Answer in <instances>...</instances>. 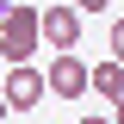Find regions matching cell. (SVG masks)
Listing matches in <instances>:
<instances>
[{
	"label": "cell",
	"mask_w": 124,
	"mask_h": 124,
	"mask_svg": "<svg viewBox=\"0 0 124 124\" xmlns=\"http://www.w3.org/2000/svg\"><path fill=\"white\" fill-rule=\"evenodd\" d=\"M37 44H44V6L13 0V6L0 13V56H6V62H31Z\"/></svg>",
	"instance_id": "1"
},
{
	"label": "cell",
	"mask_w": 124,
	"mask_h": 124,
	"mask_svg": "<svg viewBox=\"0 0 124 124\" xmlns=\"http://www.w3.org/2000/svg\"><path fill=\"white\" fill-rule=\"evenodd\" d=\"M6 106L13 112H31V106H44L50 99V81H44V68H31V62H13V75H6Z\"/></svg>",
	"instance_id": "2"
},
{
	"label": "cell",
	"mask_w": 124,
	"mask_h": 124,
	"mask_svg": "<svg viewBox=\"0 0 124 124\" xmlns=\"http://www.w3.org/2000/svg\"><path fill=\"white\" fill-rule=\"evenodd\" d=\"M87 75H93V68L75 56V50H56V62L44 68V81H50L56 99H81V93H87Z\"/></svg>",
	"instance_id": "3"
},
{
	"label": "cell",
	"mask_w": 124,
	"mask_h": 124,
	"mask_svg": "<svg viewBox=\"0 0 124 124\" xmlns=\"http://www.w3.org/2000/svg\"><path fill=\"white\" fill-rule=\"evenodd\" d=\"M44 44L50 50H75L81 44V6L75 0H50L44 6Z\"/></svg>",
	"instance_id": "4"
},
{
	"label": "cell",
	"mask_w": 124,
	"mask_h": 124,
	"mask_svg": "<svg viewBox=\"0 0 124 124\" xmlns=\"http://www.w3.org/2000/svg\"><path fill=\"white\" fill-rule=\"evenodd\" d=\"M87 93H99V99H124V62H118V56L93 62V75H87Z\"/></svg>",
	"instance_id": "5"
},
{
	"label": "cell",
	"mask_w": 124,
	"mask_h": 124,
	"mask_svg": "<svg viewBox=\"0 0 124 124\" xmlns=\"http://www.w3.org/2000/svg\"><path fill=\"white\" fill-rule=\"evenodd\" d=\"M112 56L124 62V19H112Z\"/></svg>",
	"instance_id": "6"
},
{
	"label": "cell",
	"mask_w": 124,
	"mask_h": 124,
	"mask_svg": "<svg viewBox=\"0 0 124 124\" xmlns=\"http://www.w3.org/2000/svg\"><path fill=\"white\" fill-rule=\"evenodd\" d=\"M75 6H81V13H106L112 0H75Z\"/></svg>",
	"instance_id": "7"
},
{
	"label": "cell",
	"mask_w": 124,
	"mask_h": 124,
	"mask_svg": "<svg viewBox=\"0 0 124 124\" xmlns=\"http://www.w3.org/2000/svg\"><path fill=\"white\" fill-rule=\"evenodd\" d=\"M6 112H13V106H6V93H0V124H6Z\"/></svg>",
	"instance_id": "8"
},
{
	"label": "cell",
	"mask_w": 124,
	"mask_h": 124,
	"mask_svg": "<svg viewBox=\"0 0 124 124\" xmlns=\"http://www.w3.org/2000/svg\"><path fill=\"white\" fill-rule=\"evenodd\" d=\"M112 106H118V118H112V124H124V99H112Z\"/></svg>",
	"instance_id": "9"
},
{
	"label": "cell",
	"mask_w": 124,
	"mask_h": 124,
	"mask_svg": "<svg viewBox=\"0 0 124 124\" xmlns=\"http://www.w3.org/2000/svg\"><path fill=\"white\" fill-rule=\"evenodd\" d=\"M81 124H112V118H81Z\"/></svg>",
	"instance_id": "10"
}]
</instances>
